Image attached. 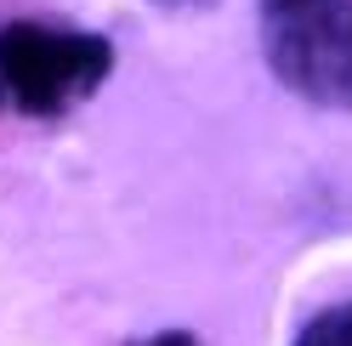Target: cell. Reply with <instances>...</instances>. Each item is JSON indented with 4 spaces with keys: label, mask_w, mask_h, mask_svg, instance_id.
<instances>
[{
    "label": "cell",
    "mask_w": 352,
    "mask_h": 346,
    "mask_svg": "<svg viewBox=\"0 0 352 346\" xmlns=\"http://www.w3.org/2000/svg\"><path fill=\"white\" fill-rule=\"evenodd\" d=\"M114 69V46L85 29H57L40 17H17L0 29V108L29 119H57L85 102Z\"/></svg>",
    "instance_id": "obj_1"
},
{
    "label": "cell",
    "mask_w": 352,
    "mask_h": 346,
    "mask_svg": "<svg viewBox=\"0 0 352 346\" xmlns=\"http://www.w3.org/2000/svg\"><path fill=\"white\" fill-rule=\"evenodd\" d=\"M261 51L296 97L352 108V0H261Z\"/></svg>",
    "instance_id": "obj_2"
},
{
    "label": "cell",
    "mask_w": 352,
    "mask_h": 346,
    "mask_svg": "<svg viewBox=\"0 0 352 346\" xmlns=\"http://www.w3.org/2000/svg\"><path fill=\"white\" fill-rule=\"evenodd\" d=\"M296 346H352V301L324 307L318 318H307V330L296 335Z\"/></svg>",
    "instance_id": "obj_3"
},
{
    "label": "cell",
    "mask_w": 352,
    "mask_h": 346,
    "mask_svg": "<svg viewBox=\"0 0 352 346\" xmlns=\"http://www.w3.org/2000/svg\"><path fill=\"white\" fill-rule=\"evenodd\" d=\"M142 346H199V341H193L188 330H165V335H148Z\"/></svg>",
    "instance_id": "obj_4"
},
{
    "label": "cell",
    "mask_w": 352,
    "mask_h": 346,
    "mask_svg": "<svg viewBox=\"0 0 352 346\" xmlns=\"http://www.w3.org/2000/svg\"><path fill=\"white\" fill-rule=\"evenodd\" d=\"M153 6H165V12H193V6H210V0H153Z\"/></svg>",
    "instance_id": "obj_5"
}]
</instances>
